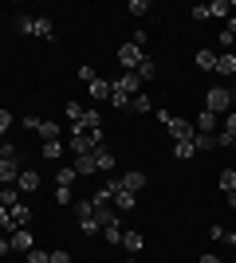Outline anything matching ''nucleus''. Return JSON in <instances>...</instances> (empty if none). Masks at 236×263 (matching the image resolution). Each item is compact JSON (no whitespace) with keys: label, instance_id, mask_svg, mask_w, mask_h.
<instances>
[{"label":"nucleus","instance_id":"1a4fd4ad","mask_svg":"<svg viewBox=\"0 0 236 263\" xmlns=\"http://www.w3.org/2000/svg\"><path fill=\"white\" fill-rule=\"evenodd\" d=\"M118 185H122V189H130V193H138V189L146 185V173H142V169H130V173H122V177H118Z\"/></svg>","mask_w":236,"mask_h":263},{"label":"nucleus","instance_id":"72a5a7b5","mask_svg":"<svg viewBox=\"0 0 236 263\" xmlns=\"http://www.w3.org/2000/svg\"><path fill=\"white\" fill-rule=\"evenodd\" d=\"M8 130H12V110L0 106V134H8Z\"/></svg>","mask_w":236,"mask_h":263},{"label":"nucleus","instance_id":"c03bdc74","mask_svg":"<svg viewBox=\"0 0 236 263\" xmlns=\"http://www.w3.org/2000/svg\"><path fill=\"white\" fill-rule=\"evenodd\" d=\"M12 252V243H8V236H4V232H0V259H4V255Z\"/></svg>","mask_w":236,"mask_h":263},{"label":"nucleus","instance_id":"8fccbe9b","mask_svg":"<svg viewBox=\"0 0 236 263\" xmlns=\"http://www.w3.org/2000/svg\"><path fill=\"white\" fill-rule=\"evenodd\" d=\"M0 157H4V142H0Z\"/></svg>","mask_w":236,"mask_h":263},{"label":"nucleus","instance_id":"a19ab883","mask_svg":"<svg viewBox=\"0 0 236 263\" xmlns=\"http://www.w3.org/2000/svg\"><path fill=\"white\" fill-rule=\"evenodd\" d=\"M67 118H71V122L83 118V102H67Z\"/></svg>","mask_w":236,"mask_h":263},{"label":"nucleus","instance_id":"dca6fc26","mask_svg":"<svg viewBox=\"0 0 236 263\" xmlns=\"http://www.w3.org/2000/svg\"><path fill=\"white\" fill-rule=\"evenodd\" d=\"M0 204H4V209H16V204H20V189L4 185V189H0Z\"/></svg>","mask_w":236,"mask_h":263},{"label":"nucleus","instance_id":"423d86ee","mask_svg":"<svg viewBox=\"0 0 236 263\" xmlns=\"http://www.w3.org/2000/svg\"><path fill=\"white\" fill-rule=\"evenodd\" d=\"M8 243H12V252L28 255V252H32V232H28V228H12L8 232Z\"/></svg>","mask_w":236,"mask_h":263},{"label":"nucleus","instance_id":"a18cd8bd","mask_svg":"<svg viewBox=\"0 0 236 263\" xmlns=\"http://www.w3.org/2000/svg\"><path fill=\"white\" fill-rule=\"evenodd\" d=\"M225 204H228V209H236V189H228V193H225Z\"/></svg>","mask_w":236,"mask_h":263},{"label":"nucleus","instance_id":"2f4dec72","mask_svg":"<svg viewBox=\"0 0 236 263\" xmlns=\"http://www.w3.org/2000/svg\"><path fill=\"white\" fill-rule=\"evenodd\" d=\"M32 24H35V16H20V20H16V32H20V35H32Z\"/></svg>","mask_w":236,"mask_h":263},{"label":"nucleus","instance_id":"6ab92c4d","mask_svg":"<svg viewBox=\"0 0 236 263\" xmlns=\"http://www.w3.org/2000/svg\"><path fill=\"white\" fill-rule=\"evenodd\" d=\"M40 138H44V142H59V122H40Z\"/></svg>","mask_w":236,"mask_h":263},{"label":"nucleus","instance_id":"c85d7f7f","mask_svg":"<svg viewBox=\"0 0 236 263\" xmlns=\"http://www.w3.org/2000/svg\"><path fill=\"white\" fill-rule=\"evenodd\" d=\"M111 106H118V110H130V95H122V90H114V87H111Z\"/></svg>","mask_w":236,"mask_h":263},{"label":"nucleus","instance_id":"39448f33","mask_svg":"<svg viewBox=\"0 0 236 263\" xmlns=\"http://www.w3.org/2000/svg\"><path fill=\"white\" fill-rule=\"evenodd\" d=\"M166 130L173 134L177 142H193V138H197V126H193L189 118H169V126H166Z\"/></svg>","mask_w":236,"mask_h":263},{"label":"nucleus","instance_id":"4468645a","mask_svg":"<svg viewBox=\"0 0 236 263\" xmlns=\"http://www.w3.org/2000/svg\"><path fill=\"white\" fill-rule=\"evenodd\" d=\"M216 75H236V55L232 51L216 55Z\"/></svg>","mask_w":236,"mask_h":263},{"label":"nucleus","instance_id":"20e7f679","mask_svg":"<svg viewBox=\"0 0 236 263\" xmlns=\"http://www.w3.org/2000/svg\"><path fill=\"white\" fill-rule=\"evenodd\" d=\"M111 87H114V90H122V95H130V99H134V95H142V79H138L134 71H122V75L114 79Z\"/></svg>","mask_w":236,"mask_h":263},{"label":"nucleus","instance_id":"37998d69","mask_svg":"<svg viewBox=\"0 0 236 263\" xmlns=\"http://www.w3.org/2000/svg\"><path fill=\"white\" fill-rule=\"evenodd\" d=\"M216 240H221V243H232V248H236V232H228V228H221V236H216Z\"/></svg>","mask_w":236,"mask_h":263},{"label":"nucleus","instance_id":"3c124183","mask_svg":"<svg viewBox=\"0 0 236 263\" xmlns=\"http://www.w3.org/2000/svg\"><path fill=\"white\" fill-rule=\"evenodd\" d=\"M232 149H236V138H232Z\"/></svg>","mask_w":236,"mask_h":263},{"label":"nucleus","instance_id":"a211bd4d","mask_svg":"<svg viewBox=\"0 0 236 263\" xmlns=\"http://www.w3.org/2000/svg\"><path fill=\"white\" fill-rule=\"evenodd\" d=\"M142 243H146V240H142V232H122V248H126V252H142Z\"/></svg>","mask_w":236,"mask_h":263},{"label":"nucleus","instance_id":"79ce46f5","mask_svg":"<svg viewBox=\"0 0 236 263\" xmlns=\"http://www.w3.org/2000/svg\"><path fill=\"white\" fill-rule=\"evenodd\" d=\"M47 263H71V255L63 252V248H59V252H51V255H47Z\"/></svg>","mask_w":236,"mask_h":263},{"label":"nucleus","instance_id":"0eeeda50","mask_svg":"<svg viewBox=\"0 0 236 263\" xmlns=\"http://www.w3.org/2000/svg\"><path fill=\"white\" fill-rule=\"evenodd\" d=\"M87 90H90V99H95V102H111V83H106V79L95 75V79L87 83Z\"/></svg>","mask_w":236,"mask_h":263},{"label":"nucleus","instance_id":"f704fd0d","mask_svg":"<svg viewBox=\"0 0 236 263\" xmlns=\"http://www.w3.org/2000/svg\"><path fill=\"white\" fill-rule=\"evenodd\" d=\"M71 200H75V197H71V189L59 185V189H56V204H71Z\"/></svg>","mask_w":236,"mask_h":263},{"label":"nucleus","instance_id":"a878e982","mask_svg":"<svg viewBox=\"0 0 236 263\" xmlns=\"http://www.w3.org/2000/svg\"><path fill=\"white\" fill-rule=\"evenodd\" d=\"M209 12H213V20H221V16H228V12H232V0H213V4H209Z\"/></svg>","mask_w":236,"mask_h":263},{"label":"nucleus","instance_id":"473e14b6","mask_svg":"<svg viewBox=\"0 0 236 263\" xmlns=\"http://www.w3.org/2000/svg\"><path fill=\"white\" fill-rule=\"evenodd\" d=\"M221 130H225L228 138H236V110H228V114H225V126H221Z\"/></svg>","mask_w":236,"mask_h":263},{"label":"nucleus","instance_id":"ddd939ff","mask_svg":"<svg viewBox=\"0 0 236 263\" xmlns=\"http://www.w3.org/2000/svg\"><path fill=\"white\" fill-rule=\"evenodd\" d=\"M193 126H197V134H216V114H213V110H201Z\"/></svg>","mask_w":236,"mask_h":263},{"label":"nucleus","instance_id":"c756f323","mask_svg":"<svg viewBox=\"0 0 236 263\" xmlns=\"http://www.w3.org/2000/svg\"><path fill=\"white\" fill-rule=\"evenodd\" d=\"M189 16H193V20H213L209 4H193V8H189Z\"/></svg>","mask_w":236,"mask_h":263},{"label":"nucleus","instance_id":"de8ad7c7","mask_svg":"<svg viewBox=\"0 0 236 263\" xmlns=\"http://www.w3.org/2000/svg\"><path fill=\"white\" fill-rule=\"evenodd\" d=\"M225 32H232V35H236V16H232V20H228V28H225Z\"/></svg>","mask_w":236,"mask_h":263},{"label":"nucleus","instance_id":"aec40b11","mask_svg":"<svg viewBox=\"0 0 236 263\" xmlns=\"http://www.w3.org/2000/svg\"><path fill=\"white\" fill-rule=\"evenodd\" d=\"M197 67H201V71H216V55L209 51V47H201V51H197Z\"/></svg>","mask_w":236,"mask_h":263},{"label":"nucleus","instance_id":"5701e85b","mask_svg":"<svg viewBox=\"0 0 236 263\" xmlns=\"http://www.w3.org/2000/svg\"><path fill=\"white\" fill-rule=\"evenodd\" d=\"M173 157H177V161H189V157H197L193 142H177V145H173Z\"/></svg>","mask_w":236,"mask_h":263},{"label":"nucleus","instance_id":"ea45409f","mask_svg":"<svg viewBox=\"0 0 236 263\" xmlns=\"http://www.w3.org/2000/svg\"><path fill=\"white\" fill-rule=\"evenodd\" d=\"M216 44L225 47V51H232V44H236V35H232V32H221V35H216Z\"/></svg>","mask_w":236,"mask_h":263},{"label":"nucleus","instance_id":"f3484780","mask_svg":"<svg viewBox=\"0 0 236 263\" xmlns=\"http://www.w3.org/2000/svg\"><path fill=\"white\" fill-rule=\"evenodd\" d=\"M75 173H79V177H90V173H99V169H95V157H90V154L75 157Z\"/></svg>","mask_w":236,"mask_h":263},{"label":"nucleus","instance_id":"49530a36","mask_svg":"<svg viewBox=\"0 0 236 263\" xmlns=\"http://www.w3.org/2000/svg\"><path fill=\"white\" fill-rule=\"evenodd\" d=\"M197 263H221V259H216V255L209 252V255H201V259H197Z\"/></svg>","mask_w":236,"mask_h":263},{"label":"nucleus","instance_id":"9b49d317","mask_svg":"<svg viewBox=\"0 0 236 263\" xmlns=\"http://www.w3.org/2000/svg\"><path fill=\"white\" fill-rule=\"evenodd\" d=\"M32 35H40V40H56V24L47 20V16H35V24H32Z\"/></svg>","mask_w":236,"mask_h":263},{"label":"nucleus","instance_id":"2eb2a0df","mask_svg":"<svg viewBox=\"0 0 236 263\" xmlns=\"http://www.w3.org/2000/svg\"><path fill=\"white\" fill-rule=\"evenodd\" d=\"M90 157H95V169H99V173H102V169H114V154L106 149V145H102V149H95Z\"/></svg>","mask_w":236,"mask_h":263},{"label":"nucleus","instance_id":"b1692460","mask_svg":"<svg viewBox=\"0 0 236 263\" xmlns=\"http://www.w3.org/2000/svg\"><path fill=\"white\" fill-rule=\"evenodd\" d=\"M40 154H44L47 161H59V157H63V142H44V149H40Z\"/></svg>","mask_w":236,"mask_h":263},{"label":"nucleus","instance_id":"bb28decb","mask_svg":"<svg viewBox=\"0 0 236 263\" xmlns=\"http://www.w3.org/2000/svg\"><path fill=\"white\" fill-rule=\"evenodd\" d=\"M75 177H79L75 165H71V169H56V185H67L71 189V185H75Z\"/></svg>","mask_w":236,"mask_h":263},{"label":"nucleus","instance_id":"6e6552de","mask_svg":"<svg viewBox=\"0 0 236 263\" xmlns=\"http://www.w3.org/2000/svg\"><path fill=\"white\" fill-rule=\"evenodd\" d=\"M134 200H138V193H130V189H122V185H118V193L111 197V204H114L118 212H130V209H134Z\"/></svg>","mask_w":236,"mask_h":263},{"label":"nucleus","instance_id":"cd10ccee","mask_svg":"<svg viewBox=\"0 0 236 263\" xmlns=\"http://www.w3.org/2000/svg\"><path fill=\"white\" fill-rule=\"evenodd\" d=\"M130 110H134V114H150V95H134V99H130Z\"/></svg>","mask_w":236,"mask_h":263},{"label":"nucleus","instance_id":"58836bf2","mask_svg":"<svg viewBox=\"0 0 236 263\" xmlns=\"http://www.w3.org/2000/svg\"><path fill=\"white\" fill-rule=\"evenodd\" d=\"M0 232H4V236L12 232V216H8V209H4V204H0Z\"/></svg>","mask_w":236,"mask_h":263},{"label":"nucleus","instance_id":"e433bc0d","mask_svg":"<svg viewBox=\"0 0 236 263\" xmlns=\"http://www.w3.org/2000/svg\"><path fill=\"white\" fill-rule=\"evenodd\" d=\"M79 228H83V236H99V224H95V220H79Z\"/></svg>","mask_w":236,"mask_h":263},{"label":"nucleus","instance_id":"393cba45","mask_svg":"<svg viewBox=\"0 0 236 263\" xmlns=\"http://www.w3.org/2000/svg\"><path fill=\"white\" fill-rule=\"evenodd\" d=\"M216 185H221V193L236 189V169H221V177H216Z\"/></svg>","mask_w":236,"mask_h":263},{"label":"nucleus","instance_id":"f8f14e48","mask_svg":"<svg viewBox=\"0 0 236 263\" xmlns=\"http://www.w3.org/2000/svg\"><path fill=\"white\" fill-rule=\"evenodd\" d=\"M8 216H12V228H28V224H32V209H28V204L8 209Z\"/></svg>","mask_w":236,"mask_h":263},{"label":"nucleus","instance_id":"09e8293b","mask_svg":"<svg viewBox=\"0 0 236 263\" xmlns=\"http://www.w3.org/2000/svg\"><path fill=\"white\" fill-rule=\"evenodd\" d=\"M228 95H232V99H236V83H232V90H228Z\"/></svg>","mask_w":236,"mask_h":263},{"label":"nucleus","instance_id":"4c0bfd02","mask_svg":"<svg viewBox=\"0 0 236 263\" xmlns=\"http://www.w3.org/2000/svg\"><path fill=\"white\" fill-rule=\"evenodd\" d=\"M126 8L134 12V16H146V12H150V4H146V0H130V4H126Z\"/></svg>","mask_w":236,"mask_h":263},{"label":"nucleus","instance_id":"4be33fe9","mask_svg":"<svg viewBox=\"0 0 236 263\" xmlns=\"http://www.w3.org/2000/svg\"><path fill=\"white\" fill-rule=\"evenodd\" d=\"M138 79H142V83H150V79L157 75V67H154V59H142V63H138V71H134Z\"/></svg>","mask_w":236,"mask_h":263},{"label":"nucleus","instance_id":"c9c22d12","mask_svg":"<svg viewBox=\"0 0 236 263\" xmlns=\"http://www.w3.org/2000/svg\"><path fill=\"white\" fill-rule=\"evenodd\" d=\"M47 255H51V252H40V248H32L24 259H28V263H47Z\"/></svg>","mask_w":236,"mask_h":263},{"label":"nucleus","instance_id":"9d476101","mask_svg":"<svg viewBox=\"0 0 236 263\" xmlns=\"http://www.w3.org/2000/svg\"><path fill=\"white\" fill-rule=\"evenodd\" d=\"M16 189H20V193H35V189H40V173L24 165V173H20V181H16Z\"/></svg>","mask_w":236,"mask_h":263},{"label":"nucleus","instance_id":"603ef678","mask_svg":"<svg viewBox=\"0 0 236 263\" xmlns=\"http://www.w3.org/2000/svg\"><path fill=\"white\" fill-rule=\"evenodd\" d=\"M130 263H134V259H130Z\"/></svg>","mask_w":236,"mask_h":263},{"label":"nucleus","instance_id":"7c9ffc66","mask_svg":"<svg viewBox=\"0 0 236 263\" xmlns=\"http://www.w3.org/2000/svg\"><path fill=\"white\" fill-rule=\"evenodd\" d=\"M122 232H126L122 224H114V228H106V232H102V236H106V240H111L114 248H118V243H122Z\"/></svg>","mask_w":236,"mask_h":263},{"label":"nucleus","instance_id":"f03ea898","mask_svg":"<svg viewBox=\"0 0 236 263\" xmlns=\"http://www.w3.org/2000/svg\"><path fill=\"white\" fill-rule=\"evenodd\" d=\"M142 59H146V55H142L138 44H122V47H118V67H122V71H138Z\"/></svg>","mask_w":236,"mask_h":263},{"label":"nucleus","instance_id":"f257e3e1","mask_svg":"<svg viewBox=\"0 0 236 263\" xmlns=\"http://www.w3.org/2000/svg\"><path fill=\"white\" fill-rule=\"evenodd\" d=\"M228 106H232V95H228L225 87H209V95H205V110H213V114H225Z\"/></svg>","mask_w":236,"mask_h":263},{"label":"nucleus","instance_id":"412c9836","mask_svg":"<svg viewBox=\"0 0 236 263\" xmlns=\"http://www.w3.org/2000/svg\"><path fill=\"white\" fill-rule=\"evenodd\" d=\"M75 216H79V220H90V216H95V200H90V197L75 200Z\"/></svg>","mask_w":236,"mask_h":263},{"label":"nucleus","instance_id":"7ed1b4c3","mask_svg":"<svg viewBox=\"0 0 236 263\" xmlns=\"http://www.w3.org/2000/svg\"><path fill=\"white\" fill-rule=\"evenodd\" d=\"M20 173H24L20 157H0V185H16Z\"/></svg>","mask_w":236,"mask_h":263}]
</instances>
